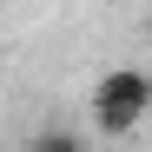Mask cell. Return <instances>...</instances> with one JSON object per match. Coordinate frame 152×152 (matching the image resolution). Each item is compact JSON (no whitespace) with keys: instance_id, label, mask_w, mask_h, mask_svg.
I'll return each instance as SVG.
<instances>
[{"instance_id":"obj_1","label":"cell","mask_w":152,"mask_h":152,"mask_svg":"<svg viewBox=\"0 0 152 152\" xmlns=\"http://www.w3.org/2000/svg\"><path fill=\"white\" fill-rule=\"evenodd\" d=\"M152 113V73L145 66H113V73H99V86H93V126L106 139H132L139 126Z\"/></svg>"},{"instance_id":"obj_2","label":"cell","mask_w":152,"mask_h":152,"mask_svg":"<svg viewBox=\"0 0 152 152\" xmlns=\"http://www.w3.org/2000/svg\"><path fill=\"white\" fill-rule=\"evenodd\" d=\"M27 152H86V132H73V126H40L27 139Z\"/></svg>"}]
</instances>
